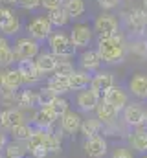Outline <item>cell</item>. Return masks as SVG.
Listing matches in <instances>:
<instances>
[{
	"label": "cell",
	"mask_w": 147,
	"mask_h": 158,
	"mask_svg": "<svg viewBox=\"0 0 147 158\" xmlns=\"http://www.w3.org/2000/svg\"><path fill=\"white\" fill-rule=\"evenodd\" d=\"M96 50H98L103 64L114 66V64H121L125 61V57L129 53V44L125 40V35L118 31L109 37H99Z\"/></svg>",
	"instance_id": "6da1fadb"
},
{
	"label": "cell",
	"mask_w": 147,
	"mask_h": 158,
	"mask_svg": "<svg viewBox=\"0 0 147 158\" xmlns=\"http://www.w3.org/2000/svg\"><path fill=\"white\" fill-rule=\"evenodd\" d=\"M48 50L57 57V63L61 61H72L75 55V46L72 44L70 35L63 33V31H53L48 37Z\"/></svg>",
	"instance_id": "7a4b0ae2"
},
{
	"label": "cell",
	"mask_w": 147,
	"mask_h": 158,
	"mask_svg": "<svg viewBox=\"0 0 147 158\" xmlns=\"http://www.w3.org/2000/svg\"><path fill=\"white\" fill-rule=\"evenodd\" d=\"M52 132L53 129H33L32 138L26 142L28 155L35 158H46L50 155V143H52Z\"/></svg>",
	"instance_id": "3957f363"
},
{
	"label": "cell",
	"mask_w": 147,
	"mask_h": 158,
	"mask_svg": "<svg viewBox=\"0 0 147 158\" xmlns=\"http://www.w3.org/2000/svg\"><path fill=\"white\" fill-rule=\"evenodd\" d=\"M121 17H123V26H125V30H127L129 35H132L134 39L145 37V33H147V11L144 7H132V9L125 11Z\"/></svg>",
	"instance_id": "277c9868"
},
{
	"label": "cell",
	"mask_w": 147,
	"mask_h": 158,
	"mask_svg": "<svg viewBox=\"0 0 147 158\" xmlns=\"http://www.w3.org/2000/svg\"><path fill=\"white\" fill-rule=\"evenodd\" d=\"M120 119L129 127V129H136V127H144L147 125V109L140 101H131L120 114Z\"/></svg>",
	"instance_id": "5b68a950"
},
{
	"label": "cell",
	"mask_w": 147,
	"mask_h": 158,
	"mask_svg": "<svg viewBox=\"0 0 147 158\" xmlns=\"http://www.w3.org/2000/svg\"><path fill=\"white\" fill-rule=\"evenodd\" d=\"M13 53H15V63H20V61H33L37 55L40 53V42L35 40V39H32L30 35L19 37V39L15 40Z\"/></svg>",
	"instance_id": "8992f818"
},
{
	"label": "cell",
	"mask_w": 147,
	"mask_h": 158,
	"mask_svg": "<svg viewBox=\"0 0 147 158\" xmlns=\"http://www.w3.org/2000/svg\"><path fill=\"white\" fill-rule=\"evenodd\" d=\"M101 99H103L105 103H109L112 109H116V110L121 114V110L131 103V94H129V90L123 88L121 85H114L112 88H109V90L101 96Z\"/></svg>",
	"instance_id": "52a82bcc"
},
{
	"label": "cell",
	"mask_w": 147,
	"mask_h": 158,
	"mask_svg": "<svg viewBox=\"0 0 147 158\" xmlns=\"http://www.w3.org/2000/svg\"><path fill=\"white\" fill-rule=\"evenodd\" d=\"M26 31L32 39L42 42V40H48V37L53 33V26L50 24V20L46 17H33L26 24Z\"/></svg>",
	"instance_id": "ba28073f"
},
{
	"label": "cell",
	"mask_w": 147,
	"mask_h": 158,
	"mask_svg": "<svg viewBox=\"0 0 147 158\" xmlns=\"http://www.w3.org/2000/svg\"><path fill=\"white\" fill-rule=\"evenodd\" d=\"M68 35L72 39V44L75 46V50H86L94 39V30L85 22H77L72 26Z\"/></svg>",
	"instance_id": "9c48e42d"
},
{
	"label": "cell",
	"mask_w": 147,
	"mask_h": 158,
	"mask_svg": "<svg viewBox=\"0 0 147 158\" xmlns=\"http://www.w3.org/2000/svg\"><path fill=\"white\" fill-rule=\"evenodd\" d=\"M109 140L103 134L83 140V153L86 158H105L109 155Z\"/></svg>",
	"instance_id": "30bf717a"
},
{
	"label": "cell",
	"mask_w": 147,
	"mask_h": 158,
	"mask_svg": "<svg viewBox=\"0 0 147 158\" xmlns=\"http://www.w3.org/2000/svg\"><path fill=\"white\" fill-rule=\"evenodd\" d=\"M101 96L98 92H94L90 86L85 88V90H79L75 94V110L77 112H85V114H90L96 110L98 103H99Z\"/></svg>",
	"instance_id": "8fae6325"
},
{
	"label": "cell",
	"mask_w": 147,
	"mask_h": 158,
	"mask_svg": "<svg viewBox=\"0 0 147 158\" xmlns=\"http://www.w3.org/2000/svg\"><path fill=\"white\" fill-rule=\"evenodd\" d=\"M120 20L116 19V15H110V13H101L94 19V26L92 30L98 33V37H109L118 33L120 30Z\"/></svg>",
	"instance_id": "7c38bea8"
},
{
	"label": "cell",
	"mask_w": 147,
	"mask_h": 158,
	"mask_svg": "<svg viewBox=\"0 0 147 158\" xmlns=\"http://www.w3.org/2000/svg\"><path fill=\"white\" fill-rule=\"evenodd\" d=\"M59 121V116L55 114V110L50 105H42L33 110L30 123L37 129H53V125Z\"/></svg>",
	"instance_id": "4fadbf2b"
},
{
	"label": "cell",
	"mask_w": 147,
	"mask_h": 158,
	"mask_svg": "<svg viewBox=\"0 0 147 158\" xmlns=\"http://www.w3.org/2000/svg\"><path fill=\"white\" fill-rule=\"evenodd\" d=\"M77 63H79V70H85V72H88L92 76L96 72H99L101 70V64H103V61H101V57H99V53H98L96 48L83 50L79 53V57H77Z\"/></svg>",
	"instance_id": "5bb4252c"
},
{
	"label": "cell",
	"mask_w": 147,
	"mask_h": 158,
	"mask_svg": "<svg viewBox=\"0 0 147 158\" xmlns=\"http://www.w3.org/2000/svg\"><path fill=\"white\" fill-rule=\"evenodd\" d=\"M81 123H83V116H81V112H77V110L70 109V110H66V112L59 118V131H61L65 136H74V134L79 132Z\"/></svg>",
	"instance_id": "9a60e30c"
},
{
	"label": "cell",
	"mask_w": 147,
	"mask_h": 158,
	"mask_svg": "<svg viewBox=\"0 0 147 158\" xmlns=\"http://www.w3.org/2000/svg\"><path fill=\"white\" fill-rule=\"evenodd\" d=\"M22 123H30V119H28L24 110H20L19 107H15V109H2V114H0V129L9 131V129H13L17 125H22Z\"/></svg>",
	"instance_id": "2e32d148"
},
{
	"label": "cell",
	"mask_w": 147,
	"mask_h": 158,
	"mask_svg": "<svg viewBox=\"0 0 147 158\" xmlns=\"http://www.w3.org/2000/svg\"><path fill=\"white\" fill-rule=\"evenodd\" d=\"M125 140H127V145L132 151H136L140 155H147V125L131 129Z\"/></svg>",
	"instance_id": "e0dca14e"
},
{
	"label": "cell",
	"mask_w": 147,
	"mask_h": 158,
	"mask_svg": "<svg viewBox=\"0 0 147 158\" xmlns=\"http://www.w3.org/2000/svg\"><path fill=\"white\" fill-rule=\"evenodd\" d=\"M116 85V77L114 74L109 72V70H99L92 76V81H90V88L94 92H98L99 96H103L109 88H112Z\"/></svg>",
	"instance_id": "ac0fdd59"
},
{
	"label": "cell",
	"mask_w": 147,
	"mask_h": 158,
	"mask_svg": "<svg viewBox=\"0 0 147 158\" xmlns=\"http://www.w3.org/2000/svg\"><path fill=\"white\" fill-rule=\"evenodd\" d=\"M127 90L138 101H147V74H142V72L132 74V77L129 79Z\"/></svg>",
	"instance_id": "d6986e66"
},
{
	"label": "cell",
	"mask_w": 147,
	"mask_h": 158,
	"mask_svg": "<svg viewBox=\"0 0 147 158\" xmlns=\"http://www.w3.org/2000/svg\"><path fill=\"white\" fill-rule=\"evenodd\" d=\"M17 68H19L20 76L24 79V86H32V85H35L37 81L44 79V76L40 74V70L37 68L35 61H20V63H17Z\"/></svg>",
	"instance_id": "ffe728a7"
},
{
	"label": "cell",
	"mask_w": 147,
	"mask_h": 158,
	"mask_svg": "<svg viewBox=\"0 0 147 158\" xmlns=\"http://www.w3.org/2000/svg\"><path fill=\"white\" fill-rule=\"evenodd\" d=\"M33 61H35L37 68L40 70L42 76H52V74L55 72V68H57V57H55L50 50H48V52H42V50H40V53L37 55Z\"/></svg>",
	"instance_id": "44dd1931"
},
{
	"label": "cell",
	"mask_w": 147,
	"mask_h": 158,
	"mask_svg": "<svg viewBox=\"0 0 147 158\" xmlns=\"http://www.w3.org/2000/svg\"><path fill=\"white\" fill-rule=\"evenodd\" d=\"M17 107L20 110H35L39 109V92L32 90L30 86H26L24 90H19V103Z\"/></svg>",
	"instance_id": "7402d4cb"
},
{
	"label": "cell",
	"mask_w": 147,
	"mask_h": 158,
	"mask_svg": "<svg viewBox=\"0 0 147 158\" xmlns=\"http://www.w3.org/2000/svg\"><path fill=\"white\" fill-rule=\"evenodd\" d=\"M94 114H96V118L103 123V127L112 125V123H116V121L120 119V112H118L116 109H112L109 103H105L103 99H99V103H98Z\"/></svg>",
	"instance_id": "603a6c76"
},
{
	"label": "cell",
	"mask_w": 147,
	"mask_h": 158,
	"mask_svg": "<svg viewBox=\"0 0 147 158\" xmlns=\"http://www.w3.org/2000/svg\"><path fill=\"white\" fill-rule=\"evenodd\" d=\"M103 129H105L103 123L96 118V116H92V118H83V123H81L79 132H81V136L86 140V138L101 136V134H103Z\"/></svg>",
	"instance_id": "cb8c5ba5"
},
{
	"label": "cell",
	"mask_w": 147,
	"mask_h": 158,
	"mask_svg": "<svg viewBox=\"0 0 147 158\" xmlns=\"http://www.w3.org/2000/svg\"><path fill=\"white\" fill-rule=\"evenodd\" d=\"M46 88L52 90L55 96H65L68 92H72L70 88V79L65 76H50L46 79Z\"/></svg>",
	"instance_id": "d4e9b609"
},
{
	"label": "cell",
	"mask_w": 147,
	"mask_h": 158,
	"mask_svg": "<svg viewBox=\"0 0 147 158\" xmlns=\"http://www.w3.org/2000/svg\"><path fill=\"white\" fill-rule=\"evenodd\" d=\"M4 158H26L28 156V149L24 142H17V140H9L7 145L2 151Z\"/></svg>",
	"instance_id": "484cf974"
},
{
	"label": "cell",
	"mask_w": 147,
	"mask_h": 158,
	"mask_svg": "<svg viewBox=\"0 0 147 158\" xmlns=\"http://www.w3.org/2000/svg\"><path fill=\"white\" fill-rule=\"evenodd\" d=\"M68 79H70V88L75 90V92H79V90H85V88H88V86H90L92 74H88V72H85V70H77V68H75V72H74Z\"/></svg>",
	"instance_id": "4316f807"
},
{
	"label": "cell",
	"mask_w": 147,
	"mask_h": 158,
	"mask_svg": "<svg viewBox=\"0 0 147 158\" xmlns=\"http://www.w3.org/2000/svg\"><path fill=\"white\" fill-rule=\"evenodd\" d=\"M4 86L11 88V90H20L24 86V79L20 76L19 68H6L4 70Z\"/></svg>",
	"instance_id": "83f0119b"
},
{
	"label": "cell",
	"mask_w": 147,
	"mask_h": 158,
	"mask_svg": "<svg viewBox=\"0 0 147 158\" xmlns=\"http://www.w3.org/2000/svg\"><path fill=\"white\" fill-rule=\"evenodd\" d=\"M33 125L32 123H22V125H17V127H13V129H9L7 131V134H9V140H17V142H28L30 138H32V134H33Z\"/></svg>",
	"instance_id": "f1b7e54d"
},
{
	"label": "cell",
	"mask_w": 147,
	"mask_h": 158,
	"mask_svg": "<svg viewBox=\"0 0 147 158\" xmlns=\"http://www.w3.org/2000/svg\"><path fill=\"white\" fill-rule=\"evenodd\" d=\"M46 19L50 20V24H52L53 28H65V26L72 20V19L68 17V13L65 11V7H59V9H52V11H48Z\"/></svg>",
	"instance_id": "f546056e"
},
{
	"label": "cell",
	"mask_w": 147,
	"mask_h": 158,
	"mask_svg": "<svg viewBox=\"0 0 147 158\" xmlns=\"http://www.w3.org/2000/svg\"><path fill=\"white\" fill-rule=\"evenodd\" d=\"M17 103H19V90H11V88L2 86V90H0V105L4 109H15Z\"/></svg>",
	"instance_id": "4dcf8cb0"
},
{
	"label": "cell",
	"mask_w": 147,
	"mask_h": 158,
	"mask_svg": "<svg viewBox=\"0 0 147 158\" xmlns=\"http://www.w3.org/2000/svg\"><path fill=\"white\" fill-rule=\"evenodd\" d=\"M65 11L68 13L70 19H79L85 13V0H65Z\"/></svg>",
	"instance_id": "1f68e13d"
},
{
	"label": "cell",
	"mask_w": 147,
	"mask_h": 158,
	"mask_svg": "<svg viewBox=\"0 0 147 158\" xmlns=\"http://www.w3.org/2000/svg\"><path fill=\"white\" fill-rule=\"evenodd\" d=\"M20 26H22V24H20V19L13 13V15L7 19V22L0 28V31L4 33V37H15V35L20 31Z\"/></svg>",
	"instance_id": "d6a6232c"
},
{
	"label": "cell",
	"mask_w": 147,
	"mask_h": 158,
	"mask_svg": "<svg viewBox=\"0 0 147 158\" xmlns=\"http://www.w3.org/2000/svg\"><path fill=\"white\" fill-rule=\"evenodd\" d=\"M129 52H132L134 55L142 57V59H147V35L145 37H138L134 39L131 44H129Z\"/></svg>",
	"instance_id": "836d02e7"
},
{
	"label": "cell",
	"mask_w": 147,
	"mask_h": 158,
	"mask_svg": "<svg viewBox=\"0 0 147 158\" xmlns=\"http://www.w3.org/2000/svg\"><path fill=\"white\" fill-rule=\"evenodd\" d=\"M50 107L55 110V114H57L59 118H61L66 110H70V109H72V107H70V101H68L65 96H57V98H53V101L50 103Z\"/></svg>",
	"instance_id": "e575fe53"
},
{
	"label": "cell",
	"mask_w": 147,
	"mask_h": 158,
	"mask_svg": "<svg viewBox=\"0 0 147 158\" xmlns=\"http://www.w3.org/2000/svg\"><path fill=\"white\" fill-rule=\"evenodd\" d=\"M74 72H75V66H74L72 61H61L57 63V68L52 76H65V77H70Z\"/></svg>",
	"instance_id": "d590c367"
},
{
	"label": "cell",
	"mask_w": 147,
	"mask_h": 158,
	"mask_svg": "<svg viewBox=\"0 0 147 158\" xmlns=\"http://www.w3.org/2000/svg\"><path fill=\"white\" fill-rule=\"evenodd\" d=\"M15 63V53H13V48H6L0 52V68L6 70V68H11V64Z\"/></svg>",
	"instance_id": "8d00e7d4"
},
{
	"label": "cell",
	"mask_w": 147,
	"mask_h": 158,
	"mask_svg": "<svg viewBox=\"0 0 147 158\" xmlns=\"http://www.w3.org/2000/svg\"><path fill=\"white\" fill-rule=\"evenodd\" d=\"M110 158H136L129 145H116L110 151Z\"/></svg>",
	"instance_id": "74e56055"
},
{
	"label": "cell",
	"mask_w": 147,
	"mask_h": 158,
	"mask_svg": "<svg viewBox=\"0 0 147 158\" xmlns=\"http://www.w3.org/2000/svg\"><path fill=\"white\" fill-rule=\"evenodd\" d=\"M37 92H39V107H42V105H50V103L53 101V98H57V96H55L52 90H48L46 86L39 88Z\"/></svg>",
	"instance_id": "f35d334b"
},
{
	"label": "cell",
	"mask_w": 147,
	"mask_h": 158,
	"mask_svg": "<svg viewBox=\"0 0 147 158\" xmlns=\"http://www.w3.org/2000/svg\"><path fill=\"white\" fill-rule=\"evenodd\" d=\"M40 6H42L44 9L52 11V9H59V7H63V6H65V0H40Z\"/></svg>",
	"instance_id": "ab89813d"
},
{
	"label": "cell",
	"mask_w": 147,
	"mask_h": 158,
	"mask_svg": "<svg viewBox=\"0 0 147 158\" xmlns=\"http://www.w3.org/2000/svg\"><path fill=\"white\" fill-rule=\"evenodd\" d=\"M19 6H20L22 9H28V11H32V9L40 7V0H19Z\"/></svg>",
	"instance_id": "60d3db41"
},
{
	"label": "cell",
	"mask_w": 147,
	"mask_h": 158,
	"mask_svg": "<svg viewBox=\"0 0 147 158\" xmlns=\"http://www.w3.org/2000/svg\"><path fill=\"white\" fill-rule=\"evenodd\" d=\"M98 4L101 9H114L121 4V0H98Z\"/></svg>",
	"instance_id": "b9f144b4"
},
{
	"label": "cell",
	"mask_w": 147,
	"mask_h": 158,
	"mask_svg": "<svg viewBox=\"0 0 147 158\" xmlns=\"http://www.w3.org/2000/svg\"><path fill=\"white\" fill-rule=\"evenodd\" d=\"M11 15H13V11H11L9 7H2V6H0V28L7 22V19H9Z\"/></svg>",
	"instance_id": "7bdbcfd3"
},
{
	"label": "cell",
	"mask_w": 147,
	"mask_h": 158,
	"mask_svg": "<svg viewBox=\"0 0 147 158\" xmlns=\"http://www.w3.org/2000/svg\"><path fill=\"white\" fill-rule=\"evenodd\" d=\"M7 142H9V134H7V131L0 129V155H2V151H4V147L7 145Z\"/></svg>",
	"instance_id": "ee69618b"
},
{
	"label": "cell",
	"mask_w": 147,
	"mask_h": 158,
	"mask_svg": "<svg viewBox=\"0 0 147 158\" xmlns=\"http://www.w3.org/2000/svg\"><path fill=\"white\" fill-rule=\"evenodd\" d=\"M6 48H11L9 40L6 39V37H0V52H2V50H6Z\"/></svg>",
	"instance_id": "f6af8a7d"
},
{
	"label": "cell",
	"mask_w": 147,
	"mask_h": 158,
	"mask_svg": "<svg viewBox=\"0 0 147 158\" xmlns=\"http://www.w3.org/2000/svg\"><path fill=\"white\" fill-rule=\"evenodd\" d=\"M2 86H4V70L0 68V90H2Z\"/></svg>",
	"instance_id": "bcb514c9"
},
{
	"label": "cell",
	"mask_w": 147,
	"mask_h": 158,
	"mask_svg": "<svg viewBox=\"0 0 147 158\" xmlns=\"http://www.w3.org/2000/svg\"><path fill=\"white\" fill-rule=\"evenodd\" d=\"M2 2H6V4H19V0H2Z\"/></svg>",
	"instance_id": "7dc6e473"
},
{
	"label": "cell",
	"mask_w": 147,
	"mask_h": 158,
	"mask_svg": "<svg viewBox=\"0 0 147 158\" xmlns=\"http://www.w3.org/2000/svg\"><path fill=\"white\" fill-rule=\"evenodd\" d=\"M144 9L147 11V0H144Z\"/></svg>",
	"instance_id": "c3c4849f"
},
{
	"label": "cell",
	"mask_w": 147,
	"mask_h": 158,
	"mask_svg": "<svg viewBox=\"0 0 147 158\" xmlns=\"http://www.w3.org/2000/svg\"><path fill=\"white\" fill-rule=\"evenodd\" d=\"M140 158H147V155H140Z\"/></svg>",
	"instance_id": "681fc988"
},
{
	"label": "cell",
	"mask_w": 147,
	"mask_h": 158,
	"mask_svg": "<svg viewBox=\"0 0 147 158\" xmlns=\"http://www.w3.org/2000/svg\"><path fill=\"white\" fill-rule=\"evenodd\" d=\"M26 158H35V156H30V155H28V156H26Z\"/></svg>",
	"instance_id": "f907efd6"
},
{
	"label": "cell",
	"mask_w": 147,
	"mask_h": 158,
	"mask_svg": "<svg viewBox=\"0 0 147 158\" xmlns=\"http://www.w3.org/2000/svg\"><path fill=\"white\" fill-rule=\"evenodd\" d=\"M0 114H2V109H0Z\"/></svg>",
	"instance_id": "816d5d0a"
},
{
	"label": "cell",
	"mask_w": 147,
	"mask_h": 158,
	"mask_svg": "<svg viewBox=\"0 0 147 158\" xmlns=\"http://www.w3.org/2000/svg\"><path fill=\"white\" fill-rule=\"evenodd\" d=\"M0 158H4V156H2V155H0Z\"/></svg>",
	"instance_id": "f5cc1de1"
},
{
	"label": "cell",
	"mask_w": 147,
	"mask_h": 158,
	"mask_svg": "<svg viewBox=\"0 0 147 158\" xmlns=\"http://www.w3.org/2000/svg\"><path fill=\"white\" fill-rule=\"evenodd\" d=\"M0 4H2V0H0Z\"/></svg>",
	"instance_id": "db71d44e"
}]
</instances>
